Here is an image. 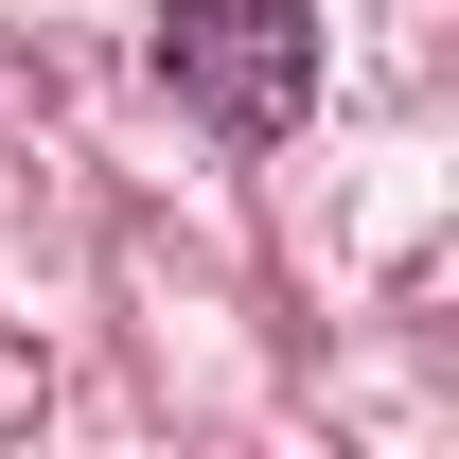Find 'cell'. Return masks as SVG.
Here are the masks:
<instances>
[{
    "label": "cell",
    "mask_w": 459,
    "mask_h": 459,
    "mask_svg": "<svg viewBox=\"0 0 459 459\" xmlns=\"http://www.w3.org/2000/svg\"><path fill=\"white\" fill-rule=\"evenodd\" d=\"M160 89L212 142H283L300 107H318V18L300 0H177L160 18Z\"/></svg>",
    "instance_id": "cell-1"
}]
</instances>
